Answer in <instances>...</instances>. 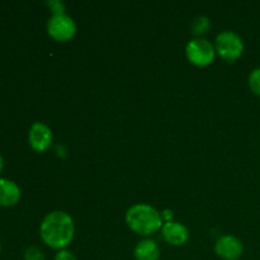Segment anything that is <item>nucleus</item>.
<instances>
[{"mask_svg": "<svg viewBox=\"0 0 260 260\" xmlns=\"http://www.w3.org/2000/svg\"><path fill=\"white\" fill-rule=\"evenodd\" d=\"M74 234V220L63 211H53L48 213L41 222V239L46 245L52 249L63 250L73 241Z\"/></svg>", "mask_w": 260, "mask_h": 260, "instance_id": "nucleus-1", "label": "nucleus"}, {"mask_svg": "<svg viewBox=\"0 0 260 260\" xmlns=\"http://www.w3.org/2000/svg\"><path fill=\"white\" fill-rule=\"evenodd\" d=\"M126 222L132 231L142 236L155 234L164 225L161 213L145 203H137L127 211Z\"/></svg>", "mask_w": 260, "mask_h": 260, "instance_id": "nucleus-2", "label": "nucleus"}, {"mask_svg": "<svg viewBox=\"0 0 260 260\" xmlns=\"http://www.w3.org/2000/svg\"><path fill=\"white\" fill-rule=\"evenodd\" d=\"M216 52L225 61L233 62L238 60L244 51V42L238 33L233 30H223L216 37Z\"/></svg>", "mask_w": 260, "mask_h": 260, "instance_id": "nucleus-3", "label": "nucleus"}, {"mask_svg": "<svg viewBox=\"0 0 260 260\" xmlns=\"http://www.w3.org/2000/svg\"><path fill=\"white\" fill-rule=\"evenodd\" d=\"M185 55L193 65L207 66L215 60L216 48L206 38H194L188 42Z\"/></svg>", "mask_w": 260, "mask_h": 260, "instance_id": "nucleus-4", "label": "nucleus"}, {"mask_svg": "<svg viewBox=\"0 0 260 260\" xmlns=\"http://www.w3.org/2000/svg\"><path fill=\"white\" fill-rule=\"evenodd\" d=\"M47 32L53 40L65 42L75 36L76 23L70 15L65 13L52 14L47 22Z\"/></svg>", "mask_w": 260, "mask_h": 260, "instance_id": "nucleus-5", "label": "nucleus"}, {"mask_svg": "<svg viewBox=\"0 0 260 260\" xmlns=\"http://www.w3.org/2000/svg\"><path fill=\"white\" fill-rule=\"evenodd\" d=\"M215 251L223 260H238L243 256L244 245L236 236L223 235L216 241Z\"/></svg>", "mask_w": 260, "mask_h": 260, "instance_id": "nucleus-6", "label": "nucleus"}, {"mask_svg": "<svg viewBox=\"0 0 260 260\" xmlns=\"http://www.w3.org/2000/svg\"><path fill=\"white\" fill-rule=\"evenodd\" d=\"M28 141L35 151H46L52 142V131L43 122H35L28 132Z\"/></svg>", "mask_w": 260, "mask_h": 260, "instance_id": "nucleus-7", "label": "nucleus"}, {"mask_svg": "<svg viewBox=\"0 0 260 260\" xmlns=\"http://www.w3.org/2000/svg\"><path fill=\"white\" fill-rule=\"evenodd\" d=\"M161 233L165 241L174 246L184 245L188 241V239H189L188 229L184 225H182V223L175 222V221H167L162 225Z\"/></svg>", "mask_w": 260, "mask_h": 260, "instance_id": "nucleus-8", "label": "nucleus"}, {"mask_svg": "<svg viewBox=\"0 0 260 260\" xmlns=\"http://www.w3.org/2000/svg\"><path fill=\"white\" fill-rule=\"evenodd\" d=\"M20 200V188L8 178H0V207H12Z\"/></svg>", "mask_w": 260, "mask_h": 260, "instance_id": "nucleus-9", "label": "nucleus"}, {"mask_svg": "<svg viewBox=\"0 0 260 260\" xmlns=\"http://www.w3.org/2000/svg\"><path fill=\"white\" fill-rule=\"evenodd\" d=\"M160 248L154 239H144L139 241L135 248V259L136 260H159Z\"/></svg>", "mask_w": 260, "mask_h": 260, "instance_id": "nucleus-10", "label": "nucleus"}, {"mask_svg": "<svg viewBox=\"0 0 260 260\" xmlns=\"http://www.w3.org/2000/svg\"><path fill=\"white\" fill-rule=\"evenodd\" d=\"M210 25H211L210 19H208L207 17H205V15H200V17L196 18L194 22H193L192 30L194 35L200 36L207 32V30L210 29Z\"/></svg>", "mask_w": 260, "mask_h": 260, "instance_id": "nucleus-11", "label": "nucleus"}, {"mask_svg": "<svg viewBox=\"0 0 260 260\" xmlns=\"http://www.w3.org/2000/svg\"><path fill=\"white\" fill-rule=\"evenodd\" d=\"M249 86L256 95L260 96V68L254 69L249 75Z\"/></svg>", "mask_w": 260, "mask_h": 260, "instance_id": "nucleus-12", "label": "nucleus"}, {"mask_svg": "<svg viewBox=\"0 0 260 260\" xmlns=\"http://www.w3.org/2000/svg\"><path fill=\"white\" fill-rule=\"evenodd\" d=\"M24 260H46V258L38 246H29L24 253Z\"/></svg>", "mask_w": 260, "mask_h": 260, "instance_id": "nucleus-13", "label": "nucleus"}, {"mask_svg": "<svg viewBox=\"0 0 260 260\" xmlns=\"http://www.w3.org/2000/svg\"><path fill=\"white\" fill-rule=\"evenodd\" d=\"M55 260H76V258L71 251L63 249V250L57 251V254L55 255Z\"/></svg>", "mask_w": 260, "mask_h": 260, "instance_id": "nucleus-14", "label": "nucleus"}, {"mask_svg": "<svg viewBox=\"0 0 260 260\" xmlns=\"http://www.w3.org/2000/svg\"><path fill=\"white\" fill-rule=\"evenodd\" d=\"M48 7L52 9L53 14H57V13H63V4L61 2H56V0H52V2H47Z\"/></svg>", "mask_w": 260, "mask_h": 260, "instance_id": "nucleus-15", "label": "nucleus"}, {"mask_svg": "<svg viewBox=\"0 0 260 260\" xmlns=\"http://www.w3.org/2000/svg\"><path fill=\"white\" fill-rule=\"evenodd\" d=\"M3 169H4V159H3V156L0 155V173L3 172Z\"/></svg>", "mask_w": 260, "mask_h": 260, "instance_id": "nucleus-16", "label": "nucleus"}, {"mask_svg": "<svg viewBox=\"0 0 260 260\" xmlns=\"http://www.w3.org/2000/svg\"><path fill=\"white\" fill-rule=\"evenodd\" d=\"M0 251H2V244H0Z\"/></svg>", "mask_w": 260, "mask_h": 260, "instance_id": "nucleus-17", "label": "nucleus"}]
</instances>
